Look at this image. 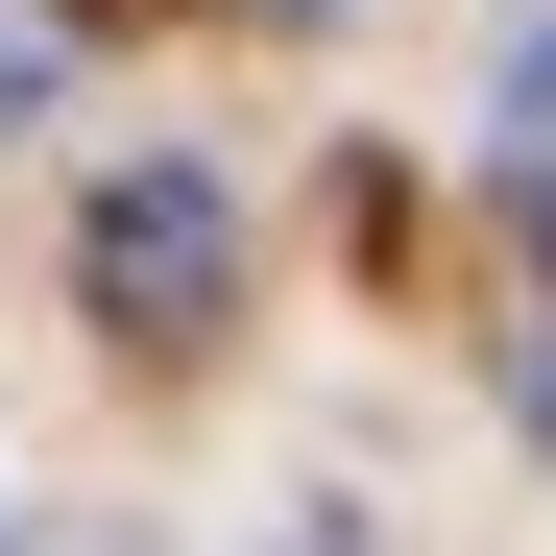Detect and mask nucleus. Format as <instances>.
<instances>
[{
	"label": "nucleus",
	"instance_id": "nucleus-1",
	"mask_svg": "<svg viewBox=\"0 0 556 556\" xmlns=\"http://www.w3.org/2000/svg\"><path fill=\"white\" fill-rule=\"evenodd\" d=\"M73 291H98L146 363H194L242 315V194L218 169H98V218H73Z\"/></svg>",
	"mask_w": 556,
	"mask_h": 556
},
{
	"label": "nucleus",
	"instance_id": "nucleus-2",
	"mask_svg": "<svg viewBox=\"0 0 556 556\" xmlns=\"http://www.w3.org/2000/svg\"><path fill=\"white\" fill-rule=\"evenodd\" d=\"M508 218H532V242H556V49H532V73H508Z\"/></svg>",
	"mask_w": 556,
	"mask_h": 556
},
{
	"label": "nucleus",
	"instance_id": "nucleus-3",
	"mask_svg": "<svg viewBox=\"0 0 556 556\" xmlns=\"http://www.w3.org/2000/svg\"><path fill=\"white\" fill-rule=\"evenodd\" d=\"M508 412H532V435H556V315H532V339H508Z\"/></svg>",
	"mask_w": 556,
	"mask_h": 556
},
{
	"label": "nucleus",
	"instance_id": "nucleus-4",
	"mask_svg": "<svg viewBox=\"0 0 556 556\" xmlns=\"http://www.w3.org/2000/svg\"><path fill=\"white\" fill-rule=\"evenodd\" d=\"M25 98H49V25H0V122H25Z\"/></svg>",
	"mask_w": 556,
	"mask_h": 556
},
{
	"label": "nucleus",
	"instance_id": "nucleus-5",
	"mask_svg": "<svg viewBox=\"0 0 556 556\" xmlns=\"http://www.w3.org/2000/svg\"><path fill=\"white\" fill-rule=\"evenodd\" d=\"M73 25H146V0H73Z\"/></svg>",
	"mask_w": 556,
	"mask_h": 556
},
{
	"label": "nucleus",
	"instance_id": "nucleus-6",
	"mask_svg": "<svg viewBox=\"0 0 556 556\" xmlns=\"http://www.w3.org/2000/svg\"><path fill=\"white\" fill-rule=\"evenodd\" d=\"M266 25H339V0H266Z\"/></svg>",
	"mask_w": 556,
	"mask_h": 556
}]
</instances>
